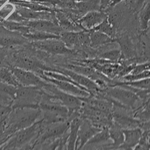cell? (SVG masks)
<instances>
[{"label":"cell","mask_w":150,"mask_h":150,"mask_svg":"<svg viewBox=\"0 0 150 150\" xmlns=\"http://www.w3.org/2000/svg\"><path fill=\"white\" fill-rule=\"evenodd\" d=\"M111 0H101V10L103 11L108 6Z\"/></svg>","instance_id":"836d02e7"},{"label":"cell","mask_w":150,"mask_h":150,"mask_svg":"<svg viewBox=\"0 0 150 150\" xmlns=\"http://www.w3.org/2000/svg\"><path fill=\"white\" fill-rule=\"evenodd\" d=\"M92 30L100 32L114 39L115 38L116 35L117 34L116 28L110 23L108 19V16L102 23H101Z\"/></svg>","instance_id":"d4e9b609"},{"label":"cell","mask_w":150,"mask_h":150,"mask_svg":"<svg viewBox=\"0 0 150 150\" xmlns=\"http://www.w3.org/2000/svg\"><path fill=\"white\" fill-rule=\"evenodd\" d=\"M150 149V129L142 130V136L134 150H149Z\"/></svg>","instance_id":"83f0119b"},{"label":"cell","mask_w":150,"mask_h":150,"mask_svg":"<svg viewBox=\"0 0 150 150\" xmlns=\"http://www.w3.org/2000/svg\"><path fill=\"white\" fill-rule=\"evenodd\" d=\"M140 30L150 28V4L147 2L137 13Z\"/></svg>","instance_id":"7402d4cb"},{"label":"cell","mask_w":150,"mask_h":150,"mask_svg":"<svg viewBox=\"0 0 150 150\" xmlns=\"http://www.w3.org/2000/svg\"><path fill=\"white\" fill-rule=\"evenodd\" d=\"M74 1H79V0H74Z\"/></svg>","instance_id":"d590c367"},{"label":"cell","mask_w":150,"mask_h":150,"mask_svg":"<svg viewBox=\"0 0 150 150\" xmlns=\"http://www.w3.org/2000/svg\"><path fill=\"white\" fill-rule=\"evenodd\" d=\"M98 57L99 59H103L111 62L117 63L121 59V52L119 48H113L104 50L100 52Z\"/></svg>","instance_id":"484cf974"},{"label":"cell","mask_w":150,"mask_h":150,"mask_svg":"<svg viewBox=\"0 0 150 150\" xmlns=\"http://www.w3.org/2000/svg\"><path fill=\"white\" fill-rule=\"evenodd\" d=\"M101 92L112 101L133 111L138 108L143 103L134 92L121 86H108L101 89Z\"/></svg>","instance_id":"277c9868"},{"label":"cell","mask_w":150,"mask_h":150,"mask_svg":"<svg viewBox=\"0 0 150 150\" xmlns=\"http://www.w3.org/2000/svg\"><path fill=\"white\" fill-rule=\"evenodd\" d=\"M43 93V89L34 86H19L10 105L12 109L16 108H39L38 105Z\"/></svg>","instance_id":"3957f363"},{"label":"cell","mask_w":150,"mask_h":150,"mask_svg":"<svg viewBox=\"0 0 150 150\" xmlns=\"http://www.w3.org/2000/svg\"><path fill=\"white\" fill-rule=\"evenodd\" d=\"M28 40L22 34L10 31L5 28L0 29V46L11 49L24 45Z\"/></svg>","instance_id":"7c38bea8"},{"label":"cell","mask_w":150,"mask_h":150,"mask_svg":"<svg viewBox=\"0 0 150 150\" xmlns=\"http://www.w3.org/2000/svg\"><path fill=\"white\" fill-rule=\"evenodd\" d=\"M42 111L39 108H16L12 110L7 118L5 133L11 136L16 132L27 128L40 120Z\"/></svg>","instance_id":"6da1fadb"},{"label":"cell","mask_w":150,"mask_h":150,"mask_svg":"<svg viewBox=\"0 0 150 150\" xmlns=\"http://www.w3.org/2000/svg\"><path fill=\"white\" fill-rule=\"evenodd\" d=\"M148 78H150V70H147L142 73H139V74L129 73L119 78L120 79L119 81H123V82L136 81H138V80Z\"/></svg>","instance_id":"f1b7e54d"},{"label":"cell","mask_w":150,"mask_h":150,"mask_svg":"<svg viewBox=\"0 0 150 150\" xmlns=\"http://www.w3.org/2000/svg\"><path fill=\"white\" fill-rule=\"evenodd\" d=\"M130 1L131 0H111L110 1L109 3L108 6L105 8V10H106L107 9H109V8H112V7H114L115 6H116V5H117V4H119L121 3V2H125L127 4H129L130 2ZM105 10H103V11Z\"/></svg>","instance_id":"d6a6232c"},{"label":"cell","mask_w":150,"mask_h":150,"mask_svg":"<svg viewBox=\"0 0 150 150\" xmlns=\"http://www.w3.org/2000/svg\"><path fill=\"white\" fill-rule=\"evenodd\" d=\"M31 42L33 47L51 55H67L72 53L73 51L67 47L60 38Z\"/></svg>","instance_id":"8992f818"},{"label":"cell","mask_w":150,"mask_h":150,"mask_svg":"<svg viewBox=\"0 0 150 150\" xmlns=\"http://www.w3.org/2000/svg\"><path fill=\"white\" fill-rule=\"evenodd\" d=\"M57 70L59 72L67 75L81 87L86 89L89 92L91 95H93L101 91V89L99 88V87L95 82L85 75L77 73L71 70L65 68Z\"/></svg>","instance_id":"8fae6325"},{"label":"cell","mask_w":150,"mask_h":150,"mask_svg":"<svg viewBox=\"0 0 150 150\" xmlns=\"http://www.w3.org/2000/svg\"><path fill=\"white\" fill-rule=\"evenodd\" d=\"M90 32V46L92 49L97 50L108 44L115 42V40L100 32L91 30Z\"/></svg>","instance_id":"d6986e66"},{"label":"cell","mask_w":150,"mask_h":150,"mask_svg":"<svg viewBox=\"0 0 150 150\" xmlns=\"http://www.w3.org/2000/svg\"><path fill=\"white\" fill-rule=\"evenodd\" d=\"M82 118L75 144V150H82L89 140L101 130L93 125L88 119Z\"/></svg>","instance_id":"30bf717a"},{"label":"cell","mask_w":150,"mask_h":150,"mask_svg":"<svg viewBox=\"0 0 150 150\" xmlns=\"http://www.w3.org/2000/svg\"><path fill=\"white\" fill-rule=\"evenodd\" d=\"M20 86H34L42 88L47 82L33 72L18 67H10Z\"/></svg>","instance_id":"ba28073f"},{"label":"cell","mask_w":150,"mask_h":150,"mask_svg":"<svg viewBox=\"0 0 150 150\" xmlns=\"http://www.w3.org/2000/svg\"><path fill=\"white\" fill-rule=\"evenodd\" d=\"M41 78L46 82L53 84L57 88L60 89V90L71 95L75 96L78 97H87L90 95V93L82 89L76 85L71 83L56 80L45 76L43 75Z\"/></svg>","instance_id":"2e32d148"},{"label":"cell","mask_w":150,"mask_h":150,"mask_svg":"<svg viewBox=\"0 0 150 150\" xmlns=\"http://www.w3.org/2000/svg\"><path fill=\"white\" fill-rule=\"evenodd\" d=\"M150 78H145L143 79L136 81H130V82H123L119 81L115 82L114 84L110 85L109 86H115L116 85H125L134 88L141 89H150Z\"/></svg>","instance_id":"4316f807"},{"label":"cell","mask_w":150,"mask_h":150,"mask_svg":"<svg viewBox=\"0 0 150 150\" xmlns=\"http://www.w3.org/2000/svg\"><path fill=\"white\" fill-rule=\"evenodd\" d=\"M0 1H1V0H0Z\"/></svg>","instance_id":"8d00e7d4"},{"label":"cell","mask_w":150,"mask_h":150,"mask_svg":"<svg viewBox=\"0 0 150 150\" xmlns=\"http://www.w3.org/2000/svg\"><path fill=\"white\" fill-rule=\"evenodd\" d=\"M0 81L18 87L20 86L16 79L10 67H0Z\"/></svg>","instance_id":"cb8c5ba5"},{"label":"cell","mask_w":150,"mask_h":150,"mask_svg":"<svg viewBox=\"0 0 150 150\" xmlns=\"http://www.w3.org/2000/svg\"><path fill=\"white\" fill-rule=\"evenodd\" d=\"M19 1H28V2H40V3H48V2L51 3L49 0H19Z\"/></svg>","instance_id":"e575fe53"},{"label":"cell","mask_w":150,"mask_h":150,"mask_svg":"<svg viewBox=\"0 0 150 150\" xmlns=\"http://www.w3.org/2000/svg\"><path fill=\"white\" fill-rule=\"evenodd\" d=\"M150 28L140 30L135 43L136 49V64L149 62L150 60Z\"/></svg>","instance_id":"9c48e42d"},{"label":"cell","mask_w":150,"mask_h":150,"mask_svg":"<svg viewBox=\"0 0 150 150\" xmlns=\"http://www.w3.org/2000/svg\"><path fill=\"white\" fill-rule=\"evenodd\" d=\"M31 29L59 35L64 31L57 23L47 20H31L21 22Z\"/></svg>","instance_id":"4fadbf2b"},{"label":"cell","mask_w":150,"mask_h":150,"mask_svg":"<svg viewBox=\"0 0 150 150\" xmlns=\"http://www.w3.org/2000/svg\"><path fill=\"white\" fill-rule=\"evenodd\" d=\"M124 141L118 148L120 150H134L139 141L142 130L140 128L123 130Z\"/></svg>","instance_id":"e0dca14e"},{"label":"cell","mask_w":150,"mask_h":150,"mask_svg":"<svg viewBox=\"0 0 150 150\" xmlns=\"http://www.w3.org/2000/svg\"><path fill=\"white\" fill-rule=\"evenodd\" d=\"M28 41L35 42V41H44L51 38H59V35L51 34L46 32L37 31L30 29L29 32L27 34L23 35Z\"/></svg>","instance_id":"603a6c76"},{"label":"cell","mask_w":150,"mask_h":150,"mask_svg":"<svg viewBox=\"0 0 150 150\" xmlns=\"http://www.w3.org/2000/svg\"><path fill=\"white\" fill-rule=\"evenodd\" d=\"M16 88L13 86L0 81V93L9 96L12 100L15 95Z\"/></svg>","instance_id":"f546056e"},{"label":"cell","mask_w":150,"mask_h":150,"mask_svg":"<svg viewBox=\"0 0 150 150\" xmlns=\"http://www.w3.org/2000/svg\"><path fill=\"white\" fill-rule=\"evenodd\" d=\"M42 88L48 93L52 98L68 108L69 118L74 112L78 111L82 106V101L78 97L62 91L52 83L47 82Z\"/></svg>","instance_id":"5b68a950"},{"label":"cell","mask_w":150,"mask_h":150,"mask_svg":"<svg viewBox=\"0 0 150 150\" xmlns=\"http://www.w3.org/2000/svg\"><path fill=\"white\" fill-rule=\"evenodd\" d=\"M59 38L66 47L71 51L81 48L78 38V32L62 31L59 34Z\"/></svg>","instance_id":"ffe728a7"},{"label":"cell","mask_w":150,"mask_h":150,"mask_svg":"<svg viewBox=\"0 0 150 150\" xmlns=\"http://www.w3.org/2000/svg\"><path fill=\"white\" fill-rule=\"evenodd\" d=\"M115 40L121 52L120 62H129L136 57L135 43L128 32L117 34Z\"/></svg>","instance_id":"52a82bcc"},{"label":"cell","mask_w":150,"mask_h":150,"mask_svg":"<svg viewBox=\"0 0 150 150\" xmlns=\"http://www.w3.org/2000/svg\"><path fill=\"white\" fill-rule=\"evenodd\" d=\"M41 128L40 119L32 125L14 133L0 146V149H28L29 145L38 136Z\"/></svg>","instance_id":"7a4b0ae2"},{"label":"cell","mask_w":150,"mask_h":150,"mask_svg":"<svg viewBox=\"0 0 150 150\" xmlns=\"http://www.w3.org/2000/svg\"><path fill=\"white\" fill-rule=\"evenodd\" d=\"M107 18V14L102 10H93L87 12L80 18L77 23L86 30H91Z\"/></svg>","instance_id":"5bb4252c"},{"label":"cell","mask_w":150,"mask_h":150,"mask_svg":"<svg viewBox=\"0 0 150 150\" xmlns=\"http://www.w3.org/2000/svg\"><path fill=\"white\" fill-rule=\"evenodd\" d=\"M82 118L79 112L69 119V136L67 142V150H75V144L78 137V130L82 122Z\"/></svg>","instance_id":"ac0fdd59"},{"label":"cell","mask_w":150,"mask_h":150,"mask_svg":"<svg viewBox=\"0 0 150 150\" xmlns=\"http://www.w3.org/2000/svg\"><path fill=\"white\" fill-rule=\"evenodd\" d=\"M111 140L108 128H104L97 132L84 145L82 149H110Z\"/></svg>","instance_id":"9a60e30c"},{"label":"cell","mask_w":150,"mask_h":150,"mask_svg":"<svg viewBox=\"0 0 150 150\" xmlns=\"http://www.w3.org/2000/svg\"><path fill=\"white\" fill-rule=\"evenodd\" d=\"M147 70H150V61L142 63L136 64L129 73L139 74Z\"/></svg>","instance_id":"4dcf8cb0"},{"label":"cell","mask_w":150,"mask_h":150,"mask_svg":"<svg viewBox=\"0 0 150 150\" xmlns=\"http://www.w3.org/2000/svg\"><path fill=\"white\" fill-rule=\"evenodd\" d=\"M11 50V48L0 46V67H3L4 62Z\"/></svg>","instance_id":"1f68e13d"},{"label":"cell","mask_w":150,"mask_h":150,"mask_svg":"<svg viewBox=\"0 0 150 150\" xmlns=\"http://www.w3.org/2000/svg\"><path fill=\"white\" fill-rule=\"evenodd\" d=\"M110 138L111 140V150L118 149L124 141L123 130L114 122L108 128Z\"/></svg>","instance_id":"44dd1931"}]
</instances>
